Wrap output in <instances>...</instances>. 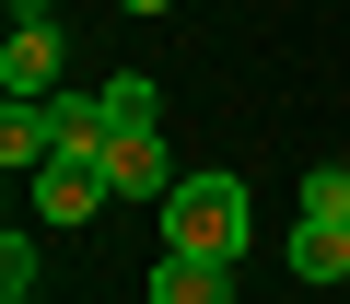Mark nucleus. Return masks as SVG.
<instances>
[{
	"label": "nucleus",
	"mask_w": 350,
	"mask_h": 304,
	"mask_svg": "<svg viewBox=\"0 0 350 304\" xmlns=\"http://www.w3.org/2000/svg\"><path fill=\"white\" fill-rule=\"evenodd\" d=\"M94 117H105L117 140H152V129H163V94H152L140 71H117V82H94Z\"/></svg>",
	"instance_id": "6"
},
{
	"label": "nucleus",
	"mask_w": 350,
	"mask_h": 304,
	"mask_svg": "<svg viewBox=\"0 0 350 304\" xmlns=\"http://www.w3.org/2000/svg\"><path fill=\"white\" fill-rule=\"evenodd\" d=\"M59 59H70L59 12H12V36H0V94H12V105H47V94H70V82H59Z\"/></svg>",
	"instance_id": "2"
},
{
	"label": "nucleus",
	"mask_w": 350,
	"mask_h": 304,
	"mask_svg": "<svg viewBox=\"0 0 350 304\" xmlns=\"http://www.w3.org/2000/svg\"><path fill=\"white\" fill-rule=\"evenodd\" d=\"M0 292H36V246H24V223L0 234Z\"/></svg>",
	"instance_id": "10"
},
{
	"label": "nucleus",
	"mask_w": 350,
	"mask_h": 304,
	"mask_svg": "<svg viewBox=\"0 0 350 304\" xmlns=\"http://www.w3.org/2000/svg\"><path fill=\"white\" fill-rule=\"evenodd\" d=\"M304 223H350V164H315L304 176Z\"/></svg>",
	"instance_id": "9"
},
{
	"label": "nucleus",
	"mask_w": 350,
	"mask_h": 304,
	"mask_svg": "<svg viewBox=\"0 0 350 304\" xmlns=\"http://www.w3.org/2000/svg\"><path fill=\"white\" fill-rule=\"evenodd\" d=\"M117 12H140V24H152V12H175V0H117Z\"/></svg>",
	"instance_id": "11"
},
{
	"label": "nucleus",
	"mask_w": 350,
	"mask_h": 304,
	"mask_svg": "<svg viewBox=\"0 0 350 304\" xmlns=\"http://www.w3.org/2000/svg\"><path fill=\"white\" fill-rule=\"evenodd\" d=\"M105 188H117V199H152V211L175 199V164H163V129H152V140H105Z\"/></svg>",
	"instance_id": "4"
},
{
	"label": "nucleus",
	"mask_w": 350,
	"mask_h": 304,
	"mask_svg": "<svg viewBox=\"0 0 350 304\" xmlns=\"http://www.w3.org/2000/svg\"><path fill=\"white\" fill-rule=\"evenodd\" d=\"M245 223H257V199H245V176H175V199H163V246L175 257H245Z\"/></svg>",
	"instance_id": "1"
},
{
	"label": "nucleus",
	"mask_w": 350,
	"mask_h": 304,
	"mask_svg": "<svg viewBox=\"0 0 350 304\" xmlns=\"http://www.w3.org/2000/svg\"><path fill=\"white\" fill-rule=\"evenodd\" d=\"M292 269H304V292L350 281V223H304V211H292Z\"/></svg>",
	"instance_id": "7"
},
{
	"label": "nucleus",
	"mask_w": 350,
	"mask_h": 304,
	"mask_svg": "<svg viewBox=\"0 0 350 304\" xmlns=\"http://www.w3.org/2000/svg\"><path fill=\"white\" fill-rule=\"evenodd\" d=\"M152 304H234V257H152Z\"/></svg>",
	"instance_id": "5"
},
{
	"label": "nucleus",
	"mask_w": 350,
	"mask_h": 304,
	"mask_svg": "<svg viewBox=\"0 0 350 304\" xmlns=\"http://www.w3.org/2000/svg\"><path fill=\"white\" fill-rule=\"evenodd\" d=\"M47 152H59V105H0V164H12V176H36Z\"/></svg>",
	"instance_id": "8"
},
{
	"label": "nucleus",
	"mask_w": 350,
	"mask_h": 304,
	"mask_svg": "<svg viewBox=\"0 0 350 304\" xmlns=\"http://www.w3.org/2000/svg\"><path fill=\"white\" fill-rule=\"evenodd\" d=\"M24 188H36V223H47V234H82V223L117 199V188H105V152H47Z\"/></svg>",
	"instance_id": "3"
}]
</instances>
